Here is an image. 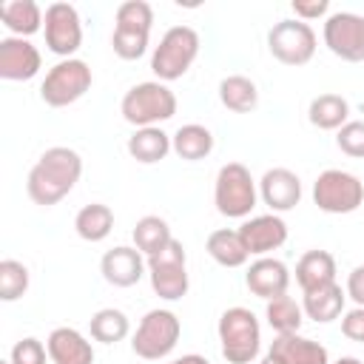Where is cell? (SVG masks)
Wrapping results in <instances>:
<instances>
[{
	"label": "cell",
	"mask_w": 364,
	"mask_h": 364,
	"mask_svg": "<svg viewBox=\"0 0 364 364\" xmlns=\"http://www.w3.org/2000/svg\"><path fill=\"white\" fill-rule=\"evenodd\" d=\"M82 176V156L68 145H54L40 154L26 179V193L40 208L63 202Z\"/></svg>",
	"instance_id": "cell-1"
},
{
	"label": "cell",
	"mask_w": 364,
	"mask_h": 364,
	"mask_svg": "<svg viewBox=\"0 0 364 364\" xmlns=\"http://www.w3.org/2000/svg\"><path fill=\"white\" fill-rule=\"evenodd\" d=\"M119 114L134 128H154L168 122L176 114V94L168 88V82L145 80L125 91L119 102Z\"/></svg>",
	"instance_id": "cell-2"
},
{
	"label": "cell",
	"mask_w": 364,
	"mask_h": 364,
	"mask_svg": "<svg viewBox=\"0 0 364 364\" xmlns=\"http://www.w3.org/2000/svg\"><path fill=\"white\" fill-rule=\"evenodd\" d=\"M219 333V347H222V358L228 364H250L256 361L259 350H262V327L253 310L247 307H228L219 316L216 324Z\"/></svg>",
	"instance_id": "cell-3"
},
{
	"label": "cell",
	"mask_w": 364,
	"mask_h": 364,
	"mask_svg": "<svg viewBox=\"0 0 364 364\" xmlns=\"http://www.w3.org/2000/svg\"><path fill=\"white\" fill-rule=\"evenodd\" d=\"M259 202V182L242 162H228L219 168L213 182V205L228 219H247Z\"/></svg>",
	"instance_id": "cell-4"
},
{
	"label": "cell",
	"mask_w": 364,
	"mask_h": 364,
	"mask_svg": "<svg viewBox=\"0 0 364 364\" xmlns=\"http://www.w3.org/2000/svg\"><path fill=\"white\" fill-rule=\"evenodd\" d=\"M199 57V34L191 26H171L151 54V71L159 82H173L188 74Z\"/></svg>",
	"instance_id": "cell-5"
},
{
	"label": "cell",
	"mask_w": 364,
	"mask_h": 364,
	"mask_svg": "<svg viewBox=\"0 0 364 364\" xmlns=\"http://www.w3.org/2000/svg\"><path fill=\"white\" fill-rule=\"evenodd\" d=\"M179 336H182L179 316L173 310L156 307L139 318V324L131 336V350H134V355H139L145 361H159L173 353Z\"/></svg>",
	"instance_id": "cell-6"
},
{
	"label": "cell",
	"mask_w": 364,
	"mask_h": 364,
	"mask_svg": "<svg viewBox=\"0 0 364 364\" xmlns=\"http://www.w3.org/2000/svg\"><path fill=\"white\" fill-rule=\"evenodd\" d=\"M91 82H94L91 65L80 57H68V60L54 63L46 71L40 82V100L51 108H65V105H74L80 97H85Z\"/></svg>",
	"instance_id": "cell-7"
},
{
	"label": "cell",
	"mask_w": 364,
	"mask_h": 364,
	"mask_svg": "<svg viewBox=\"0 0 364 364\" xmlns=\"http://www.w3.org/2000/svg\"><path fill=\"white\" fill-rule=\"evenodd\" d=\"M148 279H151V287L159 299L165 301H179L188 287H191V279H188V253H185V245L179 239H171L159 253L148 256Z\"/></svg>",
	"instance_id": "cell-8"
},
{
	"label": "cell",
	"mask_w": 364,
	"mask_h": 364,
	"mask_svg": "<svg viewBox=\"0 0 364 364\" xmlns=\"http://www.w3.org/2000/svg\"><path fill=\"white\" fill-rule=\"evenodd\" d=\"M313 202L318 210L333 213V216L353 213L364 202V182L350 171L327 168L313 182Z\"/></svg>",
	"instance_id": "cell-9"
},
{
	"label": "cell",
	"mask_w": 364,
	"mask_h": 364,
	"mask_svg": "<svg viewBox=\"0 0 364 364\" xmlns=\"http://www.w3.org/2000/svg\"><path fill=\"white\" fill-rule=\"evenodd\" d=\"M318 37L313 31L310 23L301 20H279L270 31H267V51L273 54V60H279L282 65H307L316 54Z\"/></svg>",
	"instance_id": "cell-10"
},
{
	"label": "cell",
	"mask_w": 364,
	"mask_h": 364,
	"mask_svg": "<svg viewBox=\"0 0 364 364\" xmlns=\"http://www.w3.org/2000/svg\"><path fill=\"white\" fill-rule=\"evenodd\" d=\"M321 40L344 63H364V14L333 11L324 20Z\"/></svg>",
	"instance_id": "cell-11"
},
{
	"label": "cell",
	"mask_w": 364,
	"mask_h": 364,
	"mask_svg": "<svg viewBox=\"0 0 364 364\" xmlns=\"http://www.w3.org/2000/svg\"><path fill=\"white\" fill-rule=\"evenodd\" d=\"M43 37L51 54L68 60L82 46V20L71 3H51L43 20Z\"/></svg>",
	"instance_id": "cell-12"
},
{
	"label": "cell",
	"mask_w": 364,
	"mask_h": 364,
	"mask_svg": "<svg viewBox=\"0 0 364 364\" xmlns=\"http://www.w3.org/2000/svg\"><path fill=\"white\" fill-rule=\"evenodd\" d=\"M239 236L247 247L250 256H267L273 250H279L287 242V222L279 213H259V216H247L239 228Z\"/></svg>",
	"instance_id": "cell-13"
},
{
	"label": "cell",
	"mask_w": 364,
	"mask_h": 364,
	"mask_svg": "<svg viewBox=\"0 0 364 364\" xmlns=\"http://www.w3.org/2000/svg\"><path fill=\"white\" fill-rule=\"evenodd\" d=\"M43 57L40 48L26 37H3L0 40V77L9 82H26L40 74Z\"/></svg>",
	"instance_id": "cell-14"
},
{
	"label": "cell",
	"mask_w": 364,
	"mask_h": 364,
	"mask_svg": "<svg viewBox=\"0 0 364 364\" xmlns=\"http://www.w3.org/2000/svg\"><path fill=\"white\" fill-rule=\"evenodd\" d=\"M259 199L270 208V213H287L301 202V179L290 168H270L259 179Z\"/></svg>",
	"instance_id": "cell-15"
},
{
	"label": "cell",
	"mask_w": 364,
	"mask_h": 364,
	"mask_svg": "<svg viewBox=\"0 0 364 364\" xmlns=\"http://www.w3.org/2000/svg\"><path fill=\"white\" fill-rule=\"evenodd\" d=\"M145 270H148L145 256L131 245H117L105 250L100 259V273L114 287H134L145 276Z\"/></svg>",
	"instance_id": "cell-16"
},
{
	"label": "cell",
	"mask_w": 364,
	"mask_h": 364,
	"mask_svg": "<svg viewBox=\"0 0 364 364\" xmlns=\"http://www.w3.org/2000/svg\"><path fill=\"white\" fill-rule=\"evenodd\" d=\"M245 284L253 296L270 301V299H279L287 293L290 287V270L282 259H273V256H259L256 262H250L247 273H245Z\"/></svg>",
	"instance_id": "cell-17"
},
{
	"label": "cell",
	"mask_w": 364,
	"mask_h": 364,
	"mask_svg": "<svg viewBox=\"0 0 364 364\" xmlns=\"http://www.w3.org/2000/svg\"><path fill=\"white\" fill-rule=\"evenodd\" d=\"M267 355L276 364H330V353L324 344L301 336V333H282L267 347Z\"/></svg>",
	"instance_id": "cell-18"
},
{
	"label": "cell",
	"mask_w": 364,
	"mask_h": 364,
	"mask_svg": "<svg viewBox=\"0 0 364 364\" xmlns=\"http://www.w3.org/2000/svg\"><path fill=\"white\" fill-rule=\"evenodd\" d=\"M51 364H94L91 341L74 327H54L46 338Z\"/></svg>",
	"instance_id": "cell-19"
},
{
	"label": "cell",
	"mask_w": 364,
	"mask_h": 364,
	"mask_svg": "<svg viewBox=\"0 0 364 364\" xmlns=\"http://www.w3.org/2000/svg\"><path fill=\"white\" fill-rule=\"evenodd\" d=\"M344 299H347V290H341L338 282H330V284L304 290L301 293V310L316 324H330L344 313Z\"/></svg>",
	"instance_id": "cell-20"
},
{
	"label": "cell",
	"mask_w": 364,
	"mask_h": 364,
	"mask_svg": "<svg viewBox=\"0 0 364 364\" xmlns=\"http://www.w3.org/2000/svg\"><path fill=\"white\" fill-rule=\"evenodd\" d=\"M0 20L11 31V37H26L28 40L31 34L43 31L46 11L34 0H9V3L0 6Z\"/></svg>",
	"instance_id": "cell-21"
},
{
	"label": "cell",
	"mask_w": 364,
	"mask_h": 364,
	"mask_svg": "<svg viewBox=\"0 0 364 364\" xmlns=\"http://www.w3.org/2000/svg\"><path fill=\"white\" fill-rule=\"evenodd\" d=\"M171 151H173L171 134H165L159 125H154V128H136V131L128 136V154H131L136 162H142V165L162 162Z\"/></svg>",
	"instance_id": "cell-22"
},
{
	"label": "cell",
	"mask_w": 364,
	"mask_h": 364,
	"mask_svg": "<svg viewBox=\"0 0 364 364\" xmlns=\"http://www.w3.org/2000/svg\"><path fill=\"white\" fill-rule=\"evenodd\" d=\"M307 119L318 131H338L344 122H350V102L341 94H318L307 105Z\"/></svg>",
	"instance_id": "cell-23"
},
{
	"label": "cell",
	"mask_w": 364,
	"mask_h": 364,
	"mask_svg": "<svg viewBox=\"0 0 364 364\" xmlns=\"http://www.w3.org/2000/svg\"><path fill=\"white\" fill-rule=\"evenodd\" d=\"M171 145H173V154L185 162H199L205 156H210L213 151V134L210 128L199 125V122H188V125H179L176 134H171Z\"/></svg>",
	"instance_id": "cell-24"
},
{
	"label": "cell",
	"mask_w": 364,
	"mask_h": 364,
	"mask_svg": "<svg viewBox=\"0 0 364 364\" xmlns=\"http://www.w3.org/2000/svg\"><path fill=\"white\" fill-rule=\"evenodd\" d=\"M336 282V259L327 250H307L299 262H296V284L304 290L321 287Z\"/></svg>",
	"instance_id": "cell-25"
},
{
	"label": "cell",
	"mask_w": 364,
	"mask_h": 364,
	"mask_svg": "<svg viewBox=\"0 0 364 364\" xmlns=\"http://www.w3.org/2000/svg\"><path fill=\"white\" fill-rule=\"evenodd\" d=\"M205 250H208V256H210L216 264H222V267H242V264L250 259V253H247V247H245L239 230H230V228L213 230V233L208 236V242H205Z\"/></svg>",
	"instance_id": "cell-26"
},
{
	"label": "cell",
	"mask_w": 364,
	"mask_h": 364,
	"mask_svg": "<svg viewBox=\"0 0 364 364\" xmlns=\"http://www.w3.org/2000/svg\"><path fill=\"white\" fill-rule=\"evenodd\" d=\"M219 102L233 114H250L259 105V88L245 74H230L219 82Z\"/></svg>",
	"instance_id": "cell-27"
},
{
	"label": "cell",
	"mask_w": 364,
	"mask_h": 364,
	"mask_svg": "<svg viewBox=\"0 0 364 364\" xmlns=\"http://www.w3.org/2000/svg\"><path fill=\"white\" fill-rule=\"evenodd\" d=\"M74 230L85 242H102L114 230V210L108 205H102V202L82 205L77 210V216H74Z\"/></svg>",
	"instance_id": "cell-28"
},
{
	"label": "cell",
	"mask_w": 364,
	"mask_h": 364,
	"mask_svg": "<svg viewBox=\"0 0 364 364\" xmlns=\"http://www.w3.org/2000/svg\"><path fill=\"white\" fill-rule=\"evenodd\" d=\"M131 239H134V247L148 259V256L159 253V250L173 239V233H171V225H168L162 216L148 213V216H142V219L134 225Z\"/></svg>",
	"instance_id": "cell-29"
},
{
	"label": "cell",
	"mask_w": 364,
	"mask_h": 364,
	"mask_svg": "<svg viewBox=\"0 0 364 364\" xmlns=\"http://www.w3.org/2000/svg\"><path fill=\"white\" fill-rule=\"evenodd\" d=\"M88 333H91V338L100 341V344H117V341L128 338L131 321H128V316H125L122 310H117V307H102V310H97V313L91 316Z\"/></svg>",
	"instance_id": "cell-30"
},
{
	"label": "cell",
	"mask_w": 364,
	"mask_h": 364,
	"mask_svg": "<svg viewBox=\"0 0 364 364\" xmlns=\"http://www.w3.org/2000/svg\"><path fill=\"white\" fill-rule=\"evenodd\" d=\"M264 318H267V324L276 330V336H282V333H299V327H301V321H304V310H301V304H299L293 296L284 293V296L267 301Z\"/></svg>",
	"instance_id": "cell-31"
},
{
	"label": "cell",
	"mask_w": 364,
	"mask_h": 364,
	"mask_svg": "<svg viewBox=\"0 0 364 364\" xmlns=\"http://www.w3.org/2000/svg\"><path fill=\"white\" fill-rule=\"evenodd\" d=\"M151 46V31H139V28H122L114 26L111 34V48L119 60H139Z\"/></svg>",
	"instance_id": "cell-32"
},
{
	"label": "cell",
	"mask_w": 364,
	"mask_h": 364,
	"mask_svg": "<svg viewBox=\"0 0 364 364\" xmlns=\"http://www.w3.org/2000/svg\"><path fill=\"white\" fill-rule=\"evenodd\" d=\"M28 267L17 259H3L0 262V299L3 301H17L28 290Z\"/></svg>",
	"instance_id": "cell-33"
},
{
	"label": "cell",
	"mask_w": 364,
	"mask_h": 364,
	"mask_svg": "<svg viewBox=\"0 0 364 364\" xmlns=\"http://www.w3.org/2000/svg\"><path fill=\"white\" fill-rule=\"evenodd\" d=\"M114 26L151 31V26H154V9H151L145 0H125V3H119V6H117Z\"/></svg>",
	"instance_id": "cell-34"
},
{
	"label": "cell",
	"mask_w": 364,
	"mask_h": 364,
	"mask_svg": "<svg viewBox=\"0 0 364 364\" xmlns=\"http://www.w3.org/2000/svg\"><path fill=\"white\" fill-rule=\"evenodd\" d=\"M336 145L353 159H364V119H350L336 131Z\"/></svg>",
	"instance_id": "cell-35"
},
{
	"label": "cell",
	"mask_w": 364,
	"mask_h": 364,
	"mask_svg": "<svg viewBox=\"0 0 364 364\" xmlns=\"http://www.w3.org/2000/svg\"><path fill=\"white\" fill-rule=\"evenodd\" d=\"M46 358H48V347H43V341L34 336L20 338L9 353L11 364H46Z\"/></svg>",
	"instance_id": "cell-36"
},
{
	"label": "cell",
	"mask_w": 364,
	"mask_h": 364,
	"mask_svg": "<svg viewBox=\"0 0 364 364\" xmlns=\"http://www.w3.org/2000/svg\"><path fill=\"white\" fill-rule=\"evenodd\" d=\"M290 9L296 14V20H301V23H310V20H318V17L327 20V14H330L327 0H293Z\"/></svg>",
	"instance_id": "cell-37"
},
{
	"label": "cell",
	"mask_w": 364,
	"mask_h": 364,
	"mask_svg": "<svg viewBox=\"0 0 364 364\" xmlns=\"http://www.w3.org/2000/svg\"><path fill=\"white\" fill-rule=\"evenodd\" d=\"M341 333L350 341L364 344V307H353V310H347L341 316Z\"/></svg>",
	"instance_id": "cell-38"
},
{
	"label": "cell",
	"mask_w": 364,
	"mask_h": 364,
	"mask_svg": "<svg viewBox=\"0 0 364 364\" xmlns=\"http://www.w3.org/2000/svg\"><path fill=\"white\" fill-rule=\"evenodd\" d=\"M347 296L355 301V307H364V264L353 267L350 276H347Z\"/></svg>",
	"instance_id": "cell-39"
},
{
	"label": "cell",
	"mask_w": 364,
	"mask_h": 364,
	"mask_svg": "<svg viewBox=\"0 0 364 364\" xmlns=\"http://www.w3.org/2000/svg\"><path fill=\"white\" fill-rule=\"evenodd\" d=\"M171 364H210L205 355H199V353H188V355H179V358H173Z\"/></svg>",
	"instance_id": "cell-40"
},
{
	"label": "cell",
	"mask_w": 364,
	"mask_h": 364,
	"mask_svg": "<svg viewBox=\"0 0 364 364\" xmlns=\"http://www.w3.org/2000/svg\"><path fill=\"white\" fill-rule=\"evenodd\" d=\"M336 364H364V361H361V358H355V355H341Z\"/></svg>",
	"instance_id": "cell-41"
},
{
	"label": "cell",
	"mask_w": 364,
	"mask_h": 364,
	"mask_svg": "<svg viewBox=\"0 0 364 364\" xmlns=\"http://www.w3.org/2000/svg\"><path fill=\"white\" fill-rule=\"evenodd\" d=\"M259 364H276V361H273V358H270V355H264V358H262V361H259Z\"/></svg>",
	"instance_id": "cell-42"
},
{
	"label": "cell",
	"mask_w": 364,
	"mask_h": 364,
	"mask_svg": "<svg viewBox=\"0 0 364 364\" xmlns=\"http://www.w3.org/2000/svg\"><path fill=\"white\" fill-rule=\"evenodd\" d=\"M0 364H11V361H9V358H6V361H0Z\"/></svg>",
	"instance_id": "cell-43"
}]
</instances>
